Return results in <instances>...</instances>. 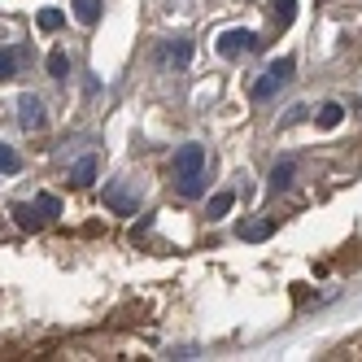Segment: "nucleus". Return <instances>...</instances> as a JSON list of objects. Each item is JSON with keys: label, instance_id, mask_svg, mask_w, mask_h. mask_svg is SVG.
Instances as JSON below:
<instances>
[{"label": "nucleus", "instance_id": "f257e3e1", "mask_svg": "<svg viewBox=\"0 0 362 362\" xmlns=\"http://www.w3.org/2000/svg\"><path fill=\"white\" fill-rule=\"evenodd\" d=\"M175 179L184 197H201L205 192V148L201 144H184L175 153Z\"/></svg>", "mask_w": 362, "mask_h": 362}, {"label": "nucleus", "instance_id": "f03ea898", "mask_svg": "<svg viewBox=\"0 0 362 362\" xmlns=\"http://www.w3.org/2000/svg\"><path fill=\"white\" fill-rule=\"evenodd\" d=\"M262 48V40H257L253 31H245V27H236V31H223L218 35V57H245V53H257Z\"/></svg>", "mask_w": 362, "mask_h": 362}, {"label": "nucleus", "instance_id": "7ed1b4c3", "mask_svg": "<svg viewBox=\"0 0 362 362\" xmlns=\"http://www.w3.org/2000/svg\"><path fill=\"white\" fill-rule=\"evenodd\" d=\"M105 205L110 210H118V214H136L140 210V197L122 184V179H114V184H105Z\"/></svg>", "mask_w": 362, "mask_h": 362}, {"label": "nucleus", "instance_id": "20e7f679", "mask_svg": "<svg viewBox=\"0 0 362 362\" xmlns=\"http://www.w3.org/2000/svg\"><path fill=\"white\" fill-rule=\"evenodd\" d=\"M18 122H22V132H40V127L48 122V114H44V100L27 92V96L18 100Z\"/></svg>", "mask_w": 362, "mask_h": 362}, {"label": "nucleus", "instance_id": "39448f33", "mask_svg": "<svg viewBox=\"0 0 362 362\" xmlns=\"http://www.w3.org/2000/svg\"><path fill=\"white\" fill-rule=\"evenodd\" d=\"M271 231H275V223H271V218H249V223H240V227H236V236L257 245V240H271Z\"/></svg>", "mask_w": 362, "mask_h": 362}, {"label": "nucleus", "instance_id": "423d86ee", "mask_svg": "<svg viewBox=\"0 0 362 362\" xmlns=\"http://www.w3.org/2000/svg\"><path fill=\"white\" fill-rule=\"evenodd\" d=\"M13 218H18V227H22V231H40V227L48 223V218L35 210V201H22V205H13Z\"/></svg>", "mask_w": 362, "mask_h": 362}, {"label": "nucleus", "instance_id": "0eeeda50", "mask_svg": "<svg viewBox=\"0 0 362 362\" xmlns=\"http://www.w3.org/2000/svg\"><path fill=\"white\" fill-rule=\"evenodd\" d=\"M192 62V44L188 40H170L162 48V66H188Z\"/></svg>", "mask_w": 362, "mask_h": 362}, {"label": "nucleus", "instance_id": "6e6552de", "mask_svg": "<svg viewBox=\"0 0 362 362\" xmlns=\"http://www.w3.org/2000/svg\"><path fill=\"white\" fill-rule=\"evenodd\" d=\"M92 179H96V158H79V162L70 166V184H79V188H88Z\"/></svg>", "mask_w": 362, "mask_h": 362}, {"label": "nucleus", "instance_id": "1a4fd4ad", "mask_svg": "<svg viewBox=\"0 0 362 362\" xmlns=\"http://www.w3.org/2000/svg\"><path fill=\"white\" fill-rule=\"evenodd\" d=\"M74 18H79L83 27H96L100 22V0H74Z\"/></svg>", "mask_w": 362, "mask_h": 362}, {"label": "nucleus", "instance_id": "9d476101", "mask_svg": "<svg viewBox=\"0 0 362 362\" xmlns=\"http://www.w3.org/2000/svg\"><path fill=\"white\" fill-rule=\"evenodd\" d=\"M293 175H297V162H279L271 170V192H284V188L293 184Z\"/></svg>", "mask_w": 362, "mask_h": 362}, {"label": "nucleus", "instance_id": "9b49d317", "mask_svg": "<svg viewBox=\"0 0 362 362\" xmlns=\"http://www.w3.org/2000/svg\"><path fill=\"white\" fill-rule=\"evenodd\" d=\"M341 118H345V110L336 105V100H327V105L319 110V127H323V132H332V127H341Z\"/></svg>", "mask_w": 362, "mask_h": 362}, {"label": "nucleus", "instance_id": "f8f14e48", "mask_svg": "<svg viewBox=\"0 0 362 362\" xmlns=\"http://www.w3.org/2000/svg\"><path fill=\"white\" fill-rule=\"evenodd\" d=\"M275 5V22L279 27H293V18H297V0H271Z\"/></svg>", "mask_w": 362, "mask_h": 362}, {"label": "nucleus", "instance_id": "ddd939ff", "mask_svg": "<svg viewBox=\"0 0 362 362\" xmlns=\"http://www.w3.org/2000/svg\"><path fill=\"white\" fill-rule=\"evenodd\" d=\"M35 210H40L44 218H57V214H62V201H57L53 192H40V197H35Z\"/></svg>", "mask_w": 362, "mask_h": 362}, {"label": "nucleus", "instance_id": "4468645a", "mask_svg": "<svg viewBox=\"0 0 362 362\" xmlns=\"http://www.w3.org/2000/svg\"><path fill=\"white\" fill-rule=\"evenodd\" d=\"M275 88H284V83H279L275 74L267 70V79H257V83H253V100H267V96H275Z\"/></svg>", "mask_w": 362, "mask_h": 362}, {"label": "nucleus", "instance_id": "2eb2a0df", "mask_svg": "<svg viewBox=\"0 0 362 362\" xmlns=\"http://www.w3.org/2000/svg\"><path fill=\"white\" fill-rule=\"evenodd\" d=\"M0 170H5V175H18L22 170V158H18L9 144H0Z\"/></svg>", "mask_w": 362, "mask_h": 362}, {"label": "nucleus", "instance_id": "dca6fc26", "mask_svg": "<svg viewBox=\"0 0 362 362\" xmlns=\"http://www.w3.org/2000/svg\"><path fill=\"white\" fill-rule=\"evenodd\" d=\"M66 70H70V57L62 53V48H57V53H48V74H53V79H66Z\"/></svg>", "mask_w": 362, "mask_h": 362}, {"label": "nucleus", "instance_id": "f3484780", "mask_svg": "<svg viewBox=\"0 0 362 362\" xmlns=\"http://www.w3.org/2000/svg\"><path fill=\"white\" fill-rule=\"evenodd\" d=\"M62 22H66L62 9H44V13H40V31H62Z\"/></svg>", "mask_w": 362, "mask_h": 362}, {"label": "nucleus", "instance_id": "a211bd4d", "mask_svg": "<svg viewBox=\"0 0 362 362\" xmlns=\"http://www.w3.org/2000/svg\"><path fill=\"white\" fill-rule=\"evenodd\" d=\"M293 70H297V62H293V57H279V62H271V74H275L279 83H288V79H293Z\"/></svg>", "mask_w": 362, "mask_h": 362}, {"label": "nucleus", "instance_id": "6ab92c4d", "mask_svg": "<svg viewBox=\"0 0 362 362\" xmlns=\"http://www.w3.org/2000/svg\"><path fill=\"white\" fill-rule=\"evenodd\" d=\"M231 205H236V197H231V192H218V197L210 201V218H223Z\"/></svg>", "mask_w": 362, "mask_h": 362}, {"label": "nucleus", "instance_id": "aec40b11", "mask_svg": "<svg viewBox=\"0 0 362 362\" xmlns=\"http://www.w3.org/2000/svg\"><path fill=\"white\" fill-rule=\"evenodd\" d=\"M13 74H18V53L0 48V79H13Z\"/></svg>", "mask_w": 362, "mask_h": 362}, {"label": "nucleus", "instance_id": "412c9836", "mask_svg": "<svg viewBox=\"0 0 362 362\" xmlns=\"http://www.w3.org/2000/svg\"><path fill=\"white\" fill-rule=\"evenodd\" d=\"M319 5H327V0H319Z\"/></svg>", "mask_w": 362, "mask_h": 362}]
</instances>
